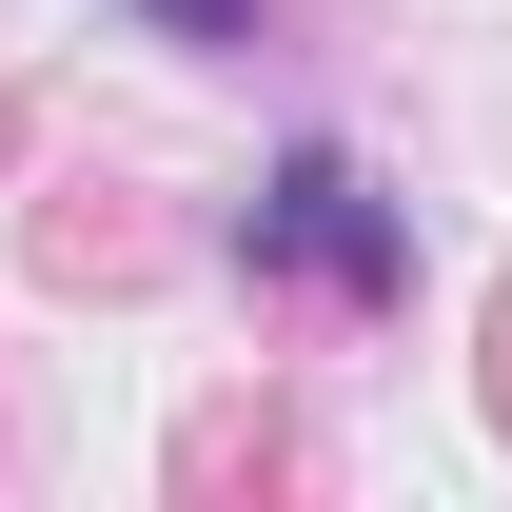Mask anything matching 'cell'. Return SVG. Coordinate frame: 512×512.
Returning <instances> with one entry per match:
<instances>
[{
  "label": "cell",
  "mask_w": 512,
  "mask_h": 512,
  "mask_svg": "<svg viewBox=\"0 0 512 512\" xmlns=\"http://www.w3.org/2000/svg\"><path fill=\"white\" fill-rule=\"evenodd\" d=\"M237 256H256V276H316V296H355V316H375V296H414V217H394V197L355 178L335 138H296V158L256 178Z\"/></svg>",
  "instance_id": "cell-1"
},
{
  "label": "cell",
  "mask_w": 512,
  "mask_h": 512,
  "mask_svg": "<svg viewBox=\"0 0 512 512\" xmlns=\"http://www.w3.org/2000/svg\"><path fill=\"white\" fill-rule=\"evenodd\" d=\"M158 40H256V0H138Z\"/></svg>",
  "instance_id": "cell-2"
}]
</instances>
